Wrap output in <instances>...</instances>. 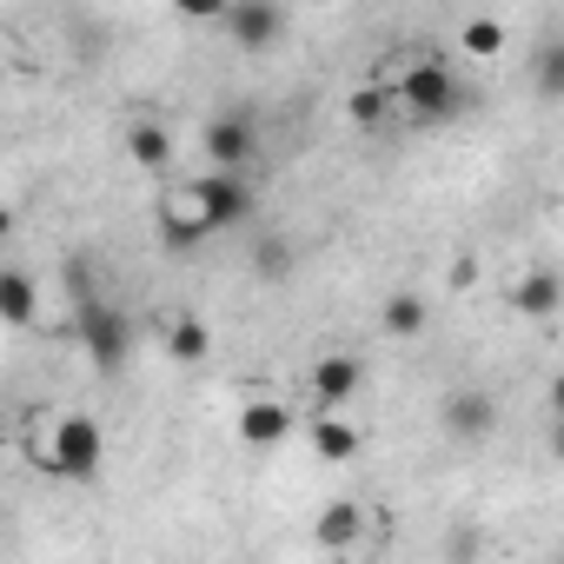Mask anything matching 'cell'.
Returning <instances> with one entry per match:
<instances>
[{
  "label": "cell",
  "mask_w": 564,
  "mask_h": 564,
  "mask_svg": "<svg viewBox=\"0 0 564 564\" xmlns=\"http://www.w3.org/2000/svg\"><path fill=\"white\" fill-rule=\"evenodd\" d=\"M511 306L524 319H557L564 313V279H557V265H524L511 279Z\"/></svg>",
  "instance_id": "obj_9"
},
{
  "label": "cell",
  "mask_w": 564,
  "mask_h": 564,
  "mask_svg": "<svg viewBox=\"0 0 564 564\" xmlns=\"http://www.w3.org/2000/svg\"><path fill=\"white\" fill-rule=\"evenodd\" d=\"M286 8L279 0H226V14H219V28H226V41L239 47V54H265L279 34H286Z\"/></svg>",
  "instance_id": "obj_5"
},
{
  "label": "cell",
  "mask_w": 564,
  "mask_h": 564,
  "mask_svg": "<svg viewBox=\"0 0 564 564\" xmlns=\"http://www.w3.org/2000/svg\"><path fill=\"white\" fill-rule=\"evenodd\" d=\"M313 452H319V465H352L359 452H366V432L346 419V412H313Z\"/></svg>",
  "instance_id": "obj_12"
},
{
  "label": "cell",
  "mask_w": 564,
  "mask_h": 564,
  "mask_svg": "<svg viewBox=\"0 0 564 564\" xmlns=\"http://www.w3.org/2000/svg\"><path fill=\"white\" fill-rule=\"evenodd\" d=\"M366 531H372V518H366L359 498H333V505H319V518H313V538H319L326 551H352Z\"/></svg>",
  "instance_id": "obj_13"
},
{
  "label": "cell",
  "mask_w": 564,
  "mask_h": 564,
  "mask_svg": "<svg viewBox=\"0 0 564 564\" xmlns=\"http://www.w3.org/2000/svg\"><path fill=\"white\" fill-rule=\"evenodd\" d=\"M193 206H199V219L213 226V232H232V226H246L252 219V206H259V193H252V180L246 173H199L193 180V193H186Z\"/></svg>",
  "instance_id": "obj_4"
},
{
  "label": "cell",
  "mask_w": 564,
  "mask_h": 564,
  "mask_svg": "<svg viewBox=\"0 0 564 564\" xmlns=\"http://www.w3.org/2000/svg\"><path fill=\"white\" fill-rule=\"evenodd\" d=\"M28 458L47 471V478H67V485H94L107 471V425L94 412H41L34 432H28Z\"/></svg>",
  "instance_id": "obj_1"
},
{
  "label": "cell",
  "mask_w": 564,
  "mask_h": 564,
  "mask_svg": "<svg viewBox=\"0 0 564 564\" xmlns=\"http://www.w3.org/2000/svg\"><path fill=\"white\" fill-rule=\"evenodd\" d=\"M206 232H213V226L199 219V206H193V199H186V206H160V246H173V252H193Z\"/></svg>",
  "instance_id": "obj_16"
},
{
  "label": "cell",
  "mask_w": 564,
  "mask_h": 564,
  "mask_svg": "<svg viewBox=\"0 0 564 564\" xmlns=\"http://www.w3.org/2000/svg\"><path fill=\"white\" fill-rule=\"evenodd\" d=\"M392 107H399V94H392V87H379V80H366V87H352V94H346V120H352V127H379Z\"/></svg>",
  "instance_id": "obj_18"
},
{
  "label": "cell",
  "mask_w": 564,
  "mask_h": 564,
  "mask_svg": "<svg viewBox=\"0 0 564 564\" xmlns=\"http://www.w3.org/2000/svg\"><path fill=\"white\" fill-rule=\"evenodd\" d=\"M232 432H239V445H252V452H272V445H286V432H293V412L279 405V399H246V405H239V419H232Z\"/></svg>",
  "instance_id": "obj_10"
},
{
  "label": "cell",
  "mask_w": 564,
  "mask_h": 564,
  "mask_svg": "<svg viewBox=\"0 0 564 564\" xmlns=\"http://www.w3.org/2000/svg\"><path fill=\"white\" fill-rule=\"evenodd\" d=\"M199 147H206L213 173H246L259 160V127H252V113H213Z\"/></svg>",
  "instance_id": "obj_7"
},
{
  "label": "cell",
  "mask_w": 564,
  "mask_h": 564,
  "mask_svg": "<svg viewBox=\"0 0 564 564\" xmlns=\"http://www.w3.org/2000/svg\"><path fill=\"white\" fill-rule=\"evenodd\" d=\"M458 47H465V54H478V61H485V54H505V21L471 14V21L458 28Z\"/></svg>",
  "instance_id": "obj_19"
},
{
  "label": "cell",
  "mask_w": 564,
  "mask_h": 564,
  "mask_svg": "<svg viewBox=\"0 0 564 564\" xmlns=\"http://www.w3.org/2000/svg\"><path fill=\"white\" fill-rule=\"evenodd\" d=\"M0 319H8L14 333H28L41 319V286L28 279V265H8L0 272Z\"/></svg>",
  "instance_id": "obj_14"
},
{
  "label": "cell",
  "mask_w": 564,
  "mask_h": 564,
  "mask_svg": "<svg viewBox=\"0 0 564 564\" xmlns=\"http://www.w3.org/2000/svg\"><path fill=\"white\" fill-rule=\"evenodd\" d=\"M252 272H259V279H293V246H286V239H259Z\"/></svg>",
  "instance_id": "obj_21"
},
{
  "label": "cell",
  "mask_w": 564,
  "mask_h": 564,
  "mask_svg": "<svg viewBox=\"0 0 564 564\" xmlns=\"http://www.w3.org/2000/svg\"><path fill=\"white\" fill-rule=\"evenodd\" d=\"M379 326H386V339H419L425 333V293H392L379 306Z\"/></svg>",
  "instance_id": "obj_17"
},
{
  "label": "cell",
  "mask_w": 564,
  "mask_h": 564,
  "mask_svg": "<svg viewBox=\"0 0 564 564\" xmlns=\"http://www.w3.org/2000/svg\"><path fill=\"white\" fill-rule=\"evenodd\" d=\"M531 87H538V100H564V41H551L531 61Z\"/></svg>",
  "instance_id": "obj_20"
},
{
  "label": "cell",
  "mask_w": 564,
  "mask_h": 564,
  "mask_svg": "<svg viewBox=\"0 0 564 564\" xmlns=\"http://www.w3.org/2000/svg\"><path fill=\"white\" fill-rule=\"evenodd\" d=\"M551 458L564 465V419H551Z\"/></svg>",
  "instance_id": "obj_23"
},
{
  "label": "cell",
  "mask_w": 564,
  "mask_h": 564,
  "mask_svg": "<svg viewBox=\"0 0 564 564\" xmlns=\"http://www.w3.org/2000/svg\"><path fill=\"white\" fill-rule=\"evenodd\" d=\"M551 419H564V372L551 379Z\"/></svg>",
  "instance_id": "obj_22"
},
{
  "label": "cell",
  "mask_w": 564,
  "mask_h": 564,
  "mask_svg": "<svg viewBox=\"0 0 564 564\" xmlns=\"http://www.w3.org/2000/svg\"><path fill=\"white\" fill-rule=\"evenodd\" d=\"M392 94H399L405 120H419V127H445V120L465 107V87H458V74H452L445 61H412Z\"/></svg>",
  "instance_id": "obj_3"
},
{
  "label": "cell",
  "mask_w": 564,
  "mask_h": 564,
  "mask_svg": "<svg viewBox=\"0 0 564 564\" xmlns=\"http://www.w3.org/2000/svg\"><path fill=\"white\" fill-rule=\"evenodd\" d=\"M557 564H564V557H557Z\"/></svg>",
  "instance_id": "obj_24"
},
{
  "label": "cell",
  "mask_w": 564,
  "mask_h": 564,
  "mask_svg": "<svg viewBox=\"0 0 564 564\" xmlns=\"http://www.w3.org/2000/svg\"><path fill=\"white\" fill-rule=\"evenodd\" d=\"M366 386V366L352 352H319L313 372H306V392H313V412H346Z\"/></svg>",
  "instance_id": "obj_8"
},
{
  "label": "cell",
  "mask_w": 564,
  "mask_h": 564,
  "mask_svg": "<svg viewBox=\"0 0 564 564\" xmlns=\"http://www.w3.org/2000/svg\"><path fill=\"white\" fill-rule=\"evenodd\" d=\"M67 286H74V339H80V352L100 372H127V359H133V319L113 300L94 293L87 265H67Z\"/></svg>",
  "instance_id": "obj_2"
},
{
  "label": "cell",
  "mask_w": 564,
  "mask_h": 564,
  "mask_svg": "<svg viewBox=\"0 0 564 564\" xmlns=\"http://www.w3.org/2000/svg\"><path fill=\"white\" fill-rule=\"evenodd\" d=\"M438 425H445L452 445H485V438L498 432V399H491L485 386H458V392H445Z\"/></svg>",
  "instance_id": "obj_6"
},
{
  "label": "cell",
  "mask_w": 564,
  "mask_h": 564,
  "mask_svg": "<svg viewBox=\"0 0 564 564\" xmlns=\"http://www.w3.org/2000/svg\"><path fill=\"white\" fill-rule=\"evenodd\" d=\"M160 346H166V359H173L180 372H193V366H206V359H213V326H206L199 313H166Z\"/></svg>",
  "instance_id": "obj_11"
},
{
  "label": "cell",
  "mask_w": 564,
  "mask_h": 564,
  "mask_svg": "<svg viewBox=\"0 0 564 564\" xmlns=\"http://www.w3.org/2000/svg\"><path fill=\"white\" fill-rule=\"evenodd\" d=\"M127 160H133L140 173H166V160H173V133H166L160 120H133V127H127Z\"/></svg>",
  "instance_id": "obj_15"
}]
</instances>
